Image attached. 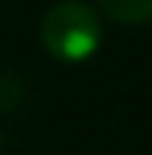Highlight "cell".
Wrapping results in <instances>:
<instances>
[{
    "label": "cell",
    "instance_id": "obj_2",
    "mask_svg": "<svg viewBox=\"0 0 152 155\" xmlns=\"http://www.w3.org/2000/svg\"><path fill=\"white\" fill-rule=\"evenodd\" d=\"M99 7L122 27H142L152 20V0H99Z\"/></svg>",
    "mask_w": 152,
    "mask_h": 155
},
{
    "label": "cell",
    "instance_id": "obj_1",
    "mask_svg": "<svg viewBox=\"0 0 152 155\" xmlns=\"http://www.w3.org/2000/svg\"><path fill=\"white\" fill-rule=\"evenodd\" d=\"M40 43L60 63L90 60L103 43V27H99L96 10H90L86 3H76V0L56 3L40 23Z\"/></svg>",
    "mask_w": 152,
    "mask_h": 155
}]
</instances>
